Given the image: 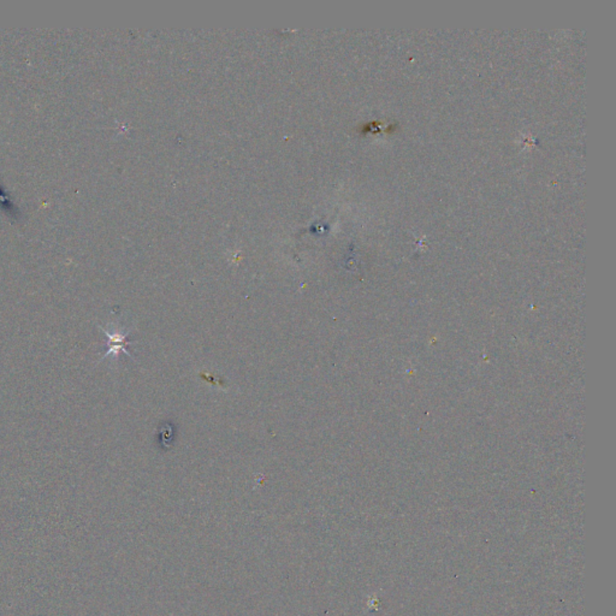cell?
I'll list each match as a JSON object with an SVG mask.
<instances>
[{
	"label": "cell",
	"mask_w": 616,
	"mask_h": 616,
	"mask_svg": "<svg viewBox=\"0 0 616 616\" xmlns=\"http://www.w3.org/2000/svg\"><path fill=\"white\" fill-rule=\"evenodd\" d=\"M98 327L108 337L106 352H105L103 357H100L99 362H103L108 357H111L112 360H118L121 353H124L125 355L134 359V357H131V354L128 352V349H127V347L131 344L127 341V337L130 335L131 329L125 330L123 327H118L115 324H108V327H104L102 325H99Z\"/></svg>",
	"instance_id": "6da1fadb"
}]
</instances>
